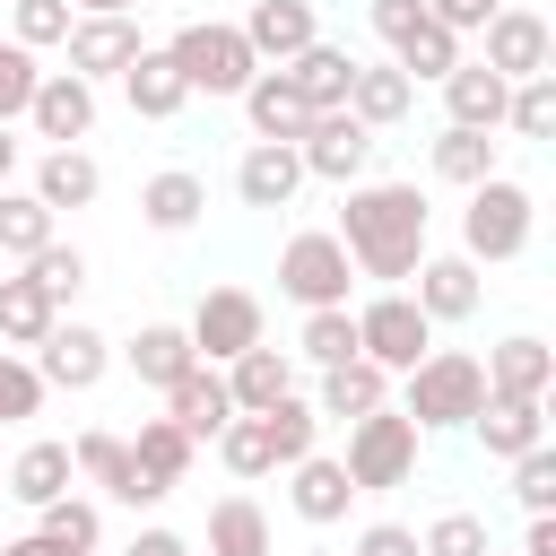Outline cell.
<instances>
[{
    "mask_svg": "<svg viewBox=\"0 0 556 556\" xmlns=\"http://www.w3.org/2000/svg\"><path fill=\"white\" fill-rule=\"evenodd\" d=\"M426 348H434V321L417 313L408 287H382L374 304H356V356H374L382 374H408Z\"/></svg>",
    "mask_w": 556,
    "mask_h": 556,
    "instance_id": "cell-7",
    "label": "cell"
},
{
    "mask_svg": "<svg viewBox=\"0 0 556 556\" xmlns=\"http://www.w3.org/2000/svg\"><path fill=\"white\" fill-rule=\"evenodd\" d=\"M295 156H304V174H321V182H365V165H374V130L339 104V113H313L304 122V139H295Z\"/></svg>",
    "mask_w": 556,
    "mask_h": 556,
    "instance_id": "cell-10",
    "label": "cell"
},
{
    "mask_svg": "<svg viewBox=\"0 0 556 556\" xmlns=\"http://www.w3.org/2000/svg\"><path fill=\"white\" fill-rule=\"evenodd\" d=\"M469 434L486 443V460H521L530 443H547V400H486Z\"/></svg>",
    "mask_w": 556,
    "mask_h": 556,
    "instance_id": "cell-28",
    "label": "cell"
},
{
    "mask_svg": "<svg viewBox=\"0 0 556 556\" xmlns=\"http://www.w3.org/2000/svg\"><path fill=\"white\" fill-rule=\"evenodd\" d=\"M417 417H400L391 400L382 408H365V417H348V452H339V469H348V486L356 495H391V486H408L417 478Z\"/></svg>",
    "mask_w": 556,
    "mask_h": 556,
    "instance_id": "cell-3",
    "label": "cell"
},
{
    "mask_svg": "<svg viewBox=\"0 0 556 556\" xmlns=\"http://www.w3.org/2000/svg\"><path fill=\"white\" fill-rule=\"evenodd\" d=\"M478 35H486L478 61H486L495 78H539V70H556V26H547L539 9H495Z\"/></svg>",
    "mask_w": 556,
    "mask_h": 556,
    "instance_id": "cell-12",
    "label": "cell"
},
{
    "mask_svg": "<svg viewBox=\"0 0 556 556\" xmlns=\"http://www.w3.org/2000/svg\"><path fill=\"white\" fill-rule=\"evenodd\" d=\"M26 122H35V139L78 148V139L96 130V78H78V70H43L35 96H26Z\"/></svg>",
    "mask_w": 556,
    "mask_h": 556,
    "instance_id": "cell-14",
    "label": "cell"
},
{
    "mask_svg": "<svg viewBox=\"0 0 556 556\" xmlns=\"http://www.w3.org/2000/svg\"><path fill=\"white\" fill-rule=\"evenodd\" d=\"M513 495H521V513H556V452L547 443H530L513 460Z\"/></svg>",
    "mask_w": 556,
    "mask_h": 556,
    "instance_id": "cell-46",
    "label": "cell"
},
{
    "mask_svg": "<svg viewBox=\"0 0 556 556\" xmlns=\"http://www.w3.org/2000/svg\"><path fill=\"white\" fill-rule=\"evenodd\" d=\"M165 417H174L191 443H217V426L235 417V391H226V374H217V365H191V374L165 391Z\"/></svg>",
    "mask_w": 556,
    "mask_h": 556,
    "instance_id": "cell-25",
    "label": "cell"
},
{
    "mask_svg": "<svg viewBox=\"0 0 556 556\" xmlns=\"http://www.w3.org/2000/svg\"><path fill=\"white\" fill-rule=\"evenodd\" d=\"M26 191H35V200H43L52 217H61V208H87V200L104 191V174H96V156H87V148H43V156H35V182H26Z\"/></svg>",
    "mask_w": 556,
    "mask_h": 556,
    "instance_id": "cell-30",
    "label": "cell"
},
{
    "mask_svg": "<svg viewBox=\"0 0 556 556\" xmlns=\"http://www.w3.org/2000/svg\"><path fill=\"white\" fill-rule=\"evenodd\" d=\"M408 278H417V313H426L434 330H443V321H469V313L486 304V278H478L469 252H426Z\"/></svg>",
    "mask_w": 556,
    "mask_h": 556,
    "instance_id": "cell-15",
    "label": "cell"
},
{
    "mask_svg": "<svg viewBox=\"0 0 556 556\" xmlns=\"http://www.w3.org/2000/svg\"><path fill=\"white\" fill-rule=\"evenodd\" d=\"M70 9H78V17H130L139 0H70Z\"/></svg>",
    "mask_w": 556,
    "mask_h": 556,
    "instance_id": "cell-55",
    "label": "cell"
},
{
    "mask_svg": "<svg viewBox=\"0 0 556 556\" xmlns=\"http://www.w3.org/2000/svg\"><path fill=\"white\" fill-rule=\"evenodd\" d=\"M287 504H295L313 530H330V521H348L356 486H348V469H339L330 452H304V460H287Z\"/></svg>",
    "mask_w": 556,
    "mask_h": 556,
    "instance_id": "cell-22",
    "label": "cell"
},
{
    "mask_svg": "<svg viewBox=\"0 0 556 556\" xmlns=\"http://www.w3.org/2000/svg\"><path fill=\"white\" fill-rule=\"evenodd\" d=\"M391 400V374L374 365V356H339V365H321V391H313V417H365V408H382Z\"/></svg>",
    "mask_w": 556,
    "mask_h": 556,
    "instance_id": "cell-24",
    "label": "cell"
},
{
    "mask_svg": "<svg viewBox=\"0 0 556 556\" xmlns=\"http://www.w3.org/2000/svg\"><path fill=\"white\" fill-rule=\"evenodd\" d=\"M70 460H78V478H87L96 495H113V504H130V513L165 504V486H148V478H139V460H130V434H104V426H87V434L70 443Z\"/></svg>",
    "mask_w": 556,
    "mask_h": 556,
    "instance_id": "cell-13",
    "label": "cell"
},
{
    "mask_svg": "<svg viewBox=\"0 0 556 556\" xmlns=\"http://www.w3.org/2000/svg\"><path fill=\"white\" fill-rule=\"evenodd\" d=\"M521 556H556V513H530V530H521Z\"/></svg>",
    "mask_w": 556,
    "mask_h": 556,
    "instance_id": "cell-53",
    "label": "cell"
},
{
    "mask_svg": "<svg viewBox=\"0 0 556 556\" xmlns=\"http://www.w3.org/2000/svg\"><path fill=\"white\" fill-rule=\"evenodd\" d=\"M35 530H43V539H61L70 556H96V539H104V513H96L87 495H52V504H35Z\"/></svg>",
    "mask_w": 556,
    "mask_h": 556,
    "instance_id": "cell-40",
    "label": "cell"
},
{
    "mask_svg": "<svg viewBox=\"0 0 556 556\" xmlns=\"http://www.w3.org/2000/svg\"><path fill=\"white\" fill-rule=\"evenodd\" d=\"M504 130H513V139H556V70L513 78V96H504Z\"/></svg>",
    "mask_w": 556,
    "mask_h": 556,
    "instance_id": "cell-39",
    "label": "cell"
},
{
    "mask_svg": "<svg viewBox=\"0 0 556 556\" xmlns=\"http://www.w3.org/2000/svg\"><path fill=\"white\" fill-rule=\"evenodd\" d=\"M278 70H287V87H295V96H304L313 113H339V104H348V78H356V52H348V43H321V35H313V43H304L295 61H278Z\"/></svg>",
    "mask_w": 556,
    "mask_h": 556,
    "instance_id": "cell-23",
    "label": "cell"
},
{
    "mask_svg": "<svg viewBox=\"0 0 556 556\" xmlns=\"http://www.w3.org/2000/svg\"><path fill=\"white\" fill-rule=\"evenodd\" d=\"M530 226H539L530 182H513V174L469 182V208H460V252H469L478 269H486V261H521V252H530Z\"/></svg>",
    "mask_w": 556,
    "mask_h": 556,
    "instance_id": "cell-4",
    "label": "cell"
},
{
    "mask_svg": "<svg viewBox=\"0 0 556 556\" xmlns=\"http://www.w3.org/2000/svg\"><path fill=\"white\" fill-rule=\"evenodd\" d=\"M365 17H374V35L391 43V70H408V78H443V70L460 61V35L434 26L426 0H365Z\"/></svg>",
    "mask_w": 556,
    "mask_h": 556,
    "instance_id": "cell-8",
    "label": "cell"
},
{
    "mask_svg": "<svg viewBox=\"0 0 556 556\" xmlns=\"http://www.w3.org/2000/svg\"><path fill=\"white\" fill-rule=\"evenodd\" d=\"M495 9H504V0H426V17H434V26H452V35H478Z\"/></svg>",
    "mask_w": 556,
    "mask_h": 556,
    "instance_id": "cell-50",
    "label": "cell"
},
{
    "mask_svg": "<svg viewBox=\"0 0 556 556\" xmlns=\"http://www.w3.org/2000/svg\"><path fill=\"white\" fill-rule=\"evenodd\" d=\"M174 70H182V87L191 96H243L252 87V43H243V26H226V17H191V26H174Z\"/></svg>",
    "mask_w": 556,
    "mask_h": 556,
    "instance_id": "cell-5",
    "label": "cell"
},
{
    "mask_svg": "<svg viewBox=\"0 0 556 556\" xmlns=\"http://www.w3.org/2000/svg\"><path fill=\"white\" fill-rule=\"evenodd\" d=\"M122 556H191V539H182V530H139Z\"/></svg>",
    "mask_w": 556,
    "mask_h": 556,
    "instance_id": "cell-52",
    "label": "cell"
},
{
    "mask_svg": "<svg viewBox=\"0 0 556 556\" xmlns=\"http://www.w3.org/2000/svg\"><path fill=\"white\" fill-rule=\"evenodd\" d=\"M295 356H304V365H339V356H356V313H348V304H321V313H304V330H295Z\"/></svg>",
    "mask_w": 556,
    "mask_h": 556,
    "instance_id": "cell-42",
    "label": "cell"
},
{
    "mask_svg": "<svg viewBox=\"0 0 556 556\" xmlns=\"http://www.w3.org/2000/svg\"><path fill=\"white\" fill-rule=\"evenodd\" d=\"M17 269H26V278H35V287H43V295H52V304H70V295H78V287H87V261H78V252H70V243H61V235H52V243H43V252H26V261H17Z\"/></svg>",
    "mask_w": 556,
    "mask_h": 556,
    "instance_id": "cell-45",
    "label": "cell"
},
{
    "mask_svg": "<svg viewBox=\"0 0 556 556\" xmlns=\"http://www.w3.org/2000/svg\"><path fill=\"white\" fill-rule=\"evenodd\" d=\"M182 330H191L200 365H226V356H243L252 339H269V321H261V295H252V287H208V295H200V313H191Z\"/></svg>",
    "mask_w": 556,
    "mask_h": 556,
    "instance_id": "cell-9",
    "label": "cell"
},
{
    "mask_svg": "<svg viewBox=\"0 0 556 556\" xmlns=\"http://www.w3.org/2000/svg\"><path fill=\"white\" fill-rule=\"evenodd\" d=\"M304 182H313V174H304V156H295L287 139H252L243 165H235V200H243V208H287Z\"/></svg>",
    "mask_w": 556,
    "mask_h": 556,
    "instance_id": "cell-16",
    "label": "cell"
},
{
    "mask_svg": "<svg viewBox=\"0 0 556 556\" xmlns=\"http://www.w3.org/2000/svg\"><path fill=\"white\" fill-rule=\"evenodd\" d=\"M486 556H495V547H486ZM513 556H521V547H513Z\"/></svg>",
    "mask_w": 556,
    "mask_h": 556,
    "instance_id": "cell-57",
    "label": "cell"
},
{
    "mask_svg": "<svg viewBox=\"0 0 556 556\" xmlns=\"http://www.w3.org/2000/svg\"><path fill=\"white\" fill-rule=\"evenodd\" d=\"M434 87H443V113H452L460 130H504V96H513V78H495L486 61H469V52H460Z\"/></svg>",
    "mask_w": 556,
    "mask_h": 556,
    "instance_id": "cell-17",
    "label": "cell"
},
{
    "mask_svg": "<svg viewBox=\"0 0 556 556\" xmlns=\"http://www.w3.org/2000/svg\"><path fill=\"white\" fill-rule=\"evenodd\" d=\"M261 434H269V460L287 469V460H304V452L321 443V417H313V400H295V391H287V400H269V408H261Z\"/></svg>",
    "mask_w": 556,
    "mask_h": 556,
    "instance_id": "cell-38",
    "label": "cell"
},
{
    "mask_svg": "<svg viewBox=\"0 0 556 556\" xmlns=\"http://www.w3.org/2000/svg\"><path fill=\"white\" fill-rule=\"evenodd\" d=\"M17 156H26V148H17V139H9V122H0V191H9V174H17Z\"/></svg>",
    "mask_w": 556,
    "mask_h": 556,
    "instance_id": "cell-56",
    "label": "cell"
},
{
    "mask_svg": "<svg viewBox=\"0 0 556 556\" xmlns=\"http://www.w3.org/2000/svg\"><path fill=\"white\" fill-rule=\"evenodd\" d=\"M52 243V208L35 191H0V261H26Z\"/></svg>",
    "mask_w": 556,
    "mask_h": 556,
    "instance_id": "cell-41",
    "label": "cell"
},
{
    "mask_svg": "<svg viewBox=\"0 0 556 556\" xmlns=\"http://www.w3.org/2000/svg\"><path fill=\"white\" fill-rule=\"evenodd\" d=\"M78 486V460H70V443H26L17 460H9V495L35 513V504H52V495H70Z\"/></svg>",
    "mask_w": 556,
    "mask_h": 556,
    "instance_id": "cell-34",
    "label": "cell"
},
{
    "mask_svg": "<svg viewBox=\"0 0 556 556\" xmlns=\"http://www.w3.org/2000/svg\"><path fill=\"white\" fill-rule=\"evenodd\" d=\"M52 321H61V304H52L26 269H17V278H0V348H35Z\"/></svg>",
    "mask_w": 556,
    "mask_h": 556,
    "instance_id": "cell-37",
    "label": "cell"
},
{
    "mask_svg": "<svg viewBox=\"0 0 556 556\" xmlns=\"http://www.w3.org/2000/svg\"><path fill=\"white\" fill-rule=\"evenodd\" d=\"M0 556H70V547H61V539H43V530H26V539H9Z\"/></svg>",
    "mask_w": 556,
    "mask_h": 556,
    "instance_id": "cell-54",
    "label": "cell"
},
{
    "mask_svg": "<svg viewBox=\"0 0 556 556\" xmlns=\"http://www.w3.org/2000/svg\"><path fill=\"white\" fill-rule=\"evenodd\" d=\"M200 208H208V182H200V174H182V165H165V174H148V182H139V217H148L156 235H191V226H200Z\"/></svg>",
    "mask_w": 556,
    "mask_h": 556,
    "instance_id": "cell-31",
    "label": "cell"
},
{
    "mask_svg": "<svg viewBox=\"0 0 556 556\" xmlns=\"http://www.w3.org/2000/svg\"><path fill=\"white\" fill-rule=\"evenodd\" d=\"M122 96H130V113H139V122H174V113L191 104V87H182V70H174V52H165V43H139V52H130Z\"/></svg>",
    "mask_w": 556,
    "mask_h": 556,
    "instance_id": "cell-20",
    "label": "cell"
},
{
    "mask_svg": "<svg viewBox=\"0 0 556 556\" xmlns=\"http://www.w3.org/2000/svg\"><path fill=\"white\" fill-rule=\"evenodd\" d=\"M486 400H547V382H556V348L547 339H504V348H486Z\"/></svg>",
    "mask_w": 556,
    "mask_h": 556,
    "instance_id": "cell-18",
    "label": "cell"
},
{
    "mask_svg": "<svg viewBox=\"0 0 556 556\" xmlns=\"http://www.w3.org/2000/svg\"><path fill=\"white\" fill-rule=\"evenodd\" d=\"M35 374H43V391H96L113 374V339L87 330V321H52L35 339Z\"/></svg>",
    "mask_w": 556,
    "mask_h": 556,
    "instance_id": "cell-11",
    "label": "cell"
},
{
    "mask_svg": "<svg viewBox=\"0 0 556 556\" xmlns=\"http://www.w3.org/2000/svg\"><path fill=\"white\" fill-rule=\"evenodd\" d=\"M35 408H43L35 356H0V426H17V417H35Z\"/></svg>",
    "mask_w": 556,
    "mask_h": 556,
    "instance_id": "cell-48",
    "label": "cell"
},
{
    "mask_svg": "<svg viewBox=\"0 0 556 556\" xmlns=\"http://www.w3.org/2000/svg\"><path fill=\"white\" fill-rule=\"evenodd\" d=\"M356 556H417V530H400V521H374V530H356Z\"/></svg>",
    "mask_w": 556,
    "mask_h": 556,
    "instance_id": "cell-51",
    "label": "cell"
},
{
    "mask_svg": "<svg viewBox=\"0 0 556 556\" xmlns=\"http://www.w3.org/2000/svg\"><path fill=\"white\" fill-rule=\"evenodd\" d=\"M70 26H78V9H70V0H9V43H26V52L70 43Z\"/></svg>",
    "mask_w": 556,
    "mask_h": 556,
    "instance_id": "cell-44",
    "label": "cell"
},
{
    "mask_svg": "<svg viewBox=\"0 0 556 556\" xmlns=\"http://www.w3.org/2000/svg\"><path fill=\"white\" fill-rule=\"evenodd\" d=\"M313 35H321L313 0H252V17H243V43H252V61H261V70L295 61V52L313 43Z\"/></svg>",
    "mask_w": 556,
    "mask_h": 556,
    "instance_id": "cell-19",
    "label": "cell"
},
{
    "mask_svg": "<svg viewBox=\"0 0 556 556\" xmlns=\"http://www.w3.org/2000/svg\"><path fill=\"white\" fill-rule=\"evenodd\" d=\"M486 408V374L469 348H426L400 374V417H417V434H460Z\"/></svg>",
    "mask_w": 556,
    "mask_h": 556,
    "instance_id": "cell-2",
    "label": "cell"
},
{
    "mask_svg": "<svg viewBox=\"0 0 556 556\" xmlns=\"http://www.w3.org/2000/svg\"><path fill=\"white\" fill-rule=\"evenodd\" d=\"M408 104H417V78H408V70H391V61H382V70H365V61H356V78H348V113H356L365 130L408 122Z\"/></svg>",
    "mask_w": 556,
    "mask_h": 556,
    "instance_id": "cell-32",
    "label": "cell"
},
{
    "mask_svg": "<svg viewBox=\"0 0 556 556\" xmlns=\"http://www.w3.org/2000/svg\"><path fill=\"white\" fill-rule=\"evenodd\" d=\"M217 374H226L235 408H269V400H287V391H295V356H287V348H269V339H252V348H243V356H226Z\"/></svg>",
    "mask_w": 556,
    "mask_h": 556,
    "instance_id": "cell-27",
    "label": "cell"
},
{
    "mask_svg": "<svg viewBox=\"0 0 556 556\" xmlns=\"http://www.w3.org/2000/svg\"><path fill=\"white\" fill-rule=\"evenodd\" d=\"M426 165H434L443 182H460V191H469V182H486V174H495V130H460V122H443V130H434V148H426Z\"/></svg>",
    "mask_w": 556,
    "mask_h": 556,
    "instance_id": "cell-36",
    "label": "cell"
},
{
    "mask_svg": "<svg viewBox=\"0 0 556 556\" xmlns=\"http://www.w3.org/2000/svg\"><path fill=\"white\" fill-rule=\"evenodd\" d=\"M243 122H252V139H304V122H313V104L287 87V70H252V87H243Z\"/></svg>",
    "mask_w": 556,
    "mask_h": 556,
    "instance_id": "cell-26",
    "label": "cell"
},
{
    "mask_svg": "<svg viewBox=\"0 0 556 556\" xmlns=\"http://www.w3.org/2000/svg\"><path fill=\"white\" fill-rule=\"evenodd\" d=\"M130 52H139V26L130 17H78L70 26V70L78 78H122Z\"/></svg>",
    "mask_w": 556,
    "mask_h": 556,
    "instance_id": "cell-29",
    "label": "cell"
},
{
    "mask_svg": "<svg viewBox=\"0 0 556 556\" xmlns=\"http://www.w3.org/2000/svg\"><path fill=\"white\" fill-rule=\"evenodd\" d=\"M35 52L26 43H0V122H26V96H35Z\"/></svg>",
    "mask_w": 556,
    "mask_h": 556,
    "instance_id": "cell-49",
    "label": "cell"
},
{
    "mask_svg": "<svg viewBox=\"0 0 556 556\" xmlns=\"http://www.w3.org/2000/svg\"><path fill=\"white\" fill-rule=\"evenodd\" d=\"M348 287H356V261H348V243H339L330 226L287 235V252H278V295H287V304L321 313V304H348Z\"/></svg>",
    "mask_w": 556,
    "mask_h": 556,
    "instance_id": "cell-6",
    "label": "cell"
},
{
    "mask_svg": "<svg viewBox=\"0 0 556 556\" xmlns=\"http://www.w3.org/2000/svg\"><path fill=\"white\" fill-rule=\"evenodd\" d=\"M122 365H130L148 391H174V382L200 365V348H191V330H182V321H139V330H130V348H122Z\"/></svg>",
    "mask_w": 556,
    "mask_h": 556,
    "instance_id": "cell-21",
    "label": "cell"
},
{
    "mask_svg": "<svg viewBox=\"0 0 556 556\" xmlns=\"http://www.w3.org/2000/svg\"><path fill=\"white\" fill-rule=\"evenodd\" d=\"M217 460L235 469V478H269L278 460H269V434H261V408H235L226 426H217Z\"/></svg>",
    "mask_w": 556,
    "mask_h": 556,
    "instance_id": "cell-43",
    "label": "cell"
},
{
    "mask_svg": "<svg viewBox=\"0 0 556 556\" xmlns=\"http://www.w3.org/2000/svg\"><path fill=\"white\" fill-rule=\"evenodd\" d=\"M417 556H486V521L478 513H434V530L417 539Z\"/></svg>",
    "mask_w": 556,
    "mask_h": 556,
    "instance_id": "cell-47",
    "label": "cell"
},
{
    "mask_svg": "<svg viewBox=\"0 0 556 556\" xmlns=\"http://www.w3.org/2000/svg\"><path fill=\"white\" fill-rule=\"evenodd\" d=\"M330 235L348 243L356 278H408L426 261V191L417 182H348Z\"/></svg>",
    "mask_w": 556,
    "mask_h": 556,
    "instance_id": "cell-1",
    "label": "cell"
},
{
    "mask_svg": "<svg viewBox=\"0 0 556 556\" xmlns=\"http://www.w3.org/2000/svg\"><path fill=\"white\" fill-rule=\"evenodd\" d=\"M278 539H269V513L252 504V495H217L208 504V556H269Z\"/></svg>",
    "mask_w": 556,
    "mask_h": 556,
    "instance_id": "cell-35",
    "label": "cell"
},
{
    "mask_svg": "<svg viewBox=\"0 0 556 556\" xmlns=\"http://www.w3.org/2000/svg\"><path fill=\"white\" fill-rule=\"evenodd\" d=\"M191 452H200V443H191L174 417H139V434H130V460H139V478H148V486H165V495L182 486Z\"/></svg>",
    "mask_w": 556,
    "mask_h": 556,
    "instance_id": "cell-33",
    "label": "cell"
}]
</instances>
